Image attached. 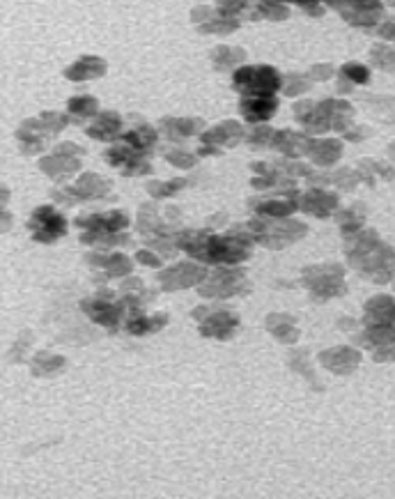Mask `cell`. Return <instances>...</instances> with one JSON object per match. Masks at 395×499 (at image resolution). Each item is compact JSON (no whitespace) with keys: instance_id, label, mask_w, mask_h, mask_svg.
I'll list each match as a JSON object with an SVG mask.
<instances>
[{"instance_id":"1","label":"cell","mask_w":395,"mask_h":499,"mask_svg":"<svg viewBox=\"0 0 395 499\" xmlns=\"http://www.w3.org/2000/svg\"><path fill=\"white\" fill-rule=\"evenodd\" d=\"M251 231L242 233L235 228L227 235H214L210 231H184L175 237V246L207 265H237L251 256Z\"/></svg>"},{"instance_id":"2","label":"cell","mask_w":395,"mask_h":499,"mask_svg":"<svg viewBox=\"0 0 395 499\" xmlns=\"http://www.w3.org/2000/svg\"><path fill=\"white\" fill-rule=\"evenodd\" d=\"M345 251L349 263L359 269V274L368 276L375 283H386L395 272V253L379 242L375 231H356L347 235Z\"/></svg>"},{"instance_id":"3","label":"cell","mask_w":395,"mask_h":499,"mask_svg":"<svg viewBox=\"0 0 395 499\" xmlns=\"http://www.w3.org/2000/svg\"><path fill=\"white\" fill-rule=\"evenodd\" d=\"M232 81L244 97H274V92L280 90V74L267 65L239 67L235 69Z\"/></svg>"},{"instance_id":"4","label":"cell","mask_w":395,"mask_h":499,"mask_svg":"<svg viewBox=\"0 0 395 499\" xmlns=\"http://www.w3.org/2000/svg\"><path fill=\"white\" fill-rule=\"evenodd\" d=\"M248 231H251V235L255 237V240L260 244H265L269 248H280L285 246L289 242L299 240V237H304L306 233V226L299 223V221H280V223H274L269 221L267 216H255V219L248 223Z\"/></svg>"},{"instance_id":"5","label":"cell","mask_w":395,"mask_h":499,"mask_svg":"<svg viewBox=\"0 0 395 499\" xmlns=\"http://www.w3.org/2000/svg\"><path fill=\"white\" fill-rule=\"evenodd\" d=\"M76 226L83 228L81 242L97 246L101 240H106L111 235H118L120 231L129 226V216L124 212H108V214H90V216H78Z\"/></svg>"},{"instance_id":"6","label":"cell","mask_w":395,"mask_h":499,"mask_svg":"<svg viewBox=\"0 0 395 499\" xmlns=\"http://www.w3.org/2000/svg\"><path fill=\"white\" fill-rule=\"evenodd\" d=\"M342 267L338 265H319L304 269V283L317 299H329L345 295V281H342Z\"/></svg>"},{"instance_id":"7","label":"cell","mask_w":395,"mask_h":499,"mask_svg":"<svg viewBox=\"0 0 395 499\" xmlns=\"http://www.w3.org/2000/svg\"><path fill=\"white\" fill-rule=\"evenodd\" d=\"M28 231L33 233L35 242L53 244L56 240H60V237L67 233V221L58 210L44 205V207H37V210L30 214Z\"/></svg>"},{"instance_id":"8","label":"cell","mask_w":395,"mask_h":499,"mask_svg":"<svg viewBox=\"0 0 395 499\" xmlns=\"http://www.w3.org/2000/svg\"><path fill=\"white\" fill-rule=\"evenodd\" d=\"M248 288L246 274L242 269H216L214 274H207L205 283L198 288L202 297H232L244 293Z\"/></svg>"},{"instance_id":"9","label":"cell","mask_w":395,"mask_h":499,"mask_svg":"<svg viewBox=\"0 0 395 499\" xmlns=\"http://www.w3.org/2000/svg\"><path fill=\"white\" fill-rule=\"evenodd\" d=\"M205 278H207V272L193 263H180L170 269H163V272L159 274L163 290H184V288H191L195 283H202Z\"/></svg>"},{"instance_id":"10","label":"cell","mask_w":395,"mask_h":499,"mask_svg":"<svg viewBox=\"0 0 395 499\" xmlns=\"http://www.w3.org/2000/svg\"><path fill=\"white\" fill-rule=\"evenodd\" d=\"M83 311L97 322V325H103V327H116L120 325V320L122 316L127 313V306L122 304H116V301H111V299H103V295L95 297V299H88V301H83Z\"/></svg>"},{"instance_id":"11","label":"cell","mask_w":395,"mask_h":499,"mask_svg":"<svg viewBox=\"0 0 395 499\" xmlns=\"http://www.w3.org/2000/svg\"><path fill=\"white\" fill-rule=\"evenodd\" d=\"M331 7L338 9H352V12H342L352 26L361 28H372L379 24L384 5L381 3H331Z\"/></svg>"},{"instance_id":"12","label":"cell","mask_w":395,"mask_h":499,"mask_svg":"<svg viewBox=\"0 0 395 499\" xmlns=\"http://www.w3.org/2000/svg\"><path fill=\"white\" fill-rule=\"evenodd\" d=\"M395 325V301L389 295L372 297L366 304V316H363V327H384Z\"/></svg>"},{"instance_id":"13","label":"cell","mask_w":395,"mask_h":499,"mask_svg":"<svg viewBox=\"0 0 395 499\" xmlns=\"http://www.w3.org/2000/svg\"><path fill=\"white\" fill-rule=\"evenodd\" d=\"M239 325V318L230 311H216V313L202 318V325H200V334L202 336H212V338H230Z\"/></svg>"},{"instance_id":"14","label":"cell","mask_w":395,"mask_h":499,"mask_svg":"<svg viewBox=\"0 0 395 499\" xmlns=\"http://www.w3.org/2000/svg\"><path fill=\"white\" fill-rule=\"evenodd\" d=\"M239 111H242L246 122L260 124L269 120L278 111V99L276 97H244Z\"/></svg>"},{"instance_id":"15","label":"cell","mask_w":395,"mask_h":499,"mask_svg":"<svg viewBox=\"0 0 395 499\" xmlns=\"http://www.w3.org/2000/svg\"><path fill=\"white\" fill-rule=\"evenodd\" d=\"M274 148H278L283 154H287V159H297V157H304V154H310V150H313V141L304 136V133H297V131H278Z\"/></svg>"},{"instance_id":"16","label":"cell","mask_w":395,"mask_h":499,"mask_svg":"<svg viewBox=\"0 0 395 499\" xmlns=\"http://www.w3.org/2000/svg\"><path fill=\"white\" fill-rule=\"evenodd\" d=\"M244 138V129L239 122H221L218 127L210 129L207 133H202V143L205 145H212V148H216V145H223V148H232V145H237L239 141Z\"/></svg>"},{"instance_id":"17","label":"cell","mask_w":395,"mask_h":499,"mask_svg":"<svg viewBox=\"0 0 395 499\" xmlns=\"http://www.w3.org/2000/svg\"><path fill=\"white\" fill-rule=\"evenodd\" d=\"M299 207L315 216H329V212L338 207V196L324 191H308L299 198Z\"/></svg>"},{"instance_id":"18","label":"cell","mask_w":395,"mask_h":499,"mask_svg":"<svg viewBox=\"0 0 395 499\" xmlns=\"http://www.w3.org/2000/svg\"><path fill=\"white\" fill-rule=\"evenodd\" d=\"M317 109H319L322 113H324L329 122H334L331 127H336V129H340V131L347 127L349 120H352V116H354V109H352L347 101H338V99H327V101H322V104H317Z\"/></svg>"},{"instance_id":"19","label":"cell","mask_w":395,"mask_h":499,"mask_svg":"<svg viewBox=\"0 0 395 499\" xmlns=\"http://www.w3.org/2000/svg\"><path fill=\"white\" fill-rule=\"evenodd\" d=\"M120 129H122V120L118 113H101L97 122L88 127V136L97 141H113L118 138Z\"/></svg>"},{"instance_id":"20","label":"cell","mask_w":395,"mask_h":499,"mask_svg":"<svg viewBox=\"0 0 395 499\" xmlns=\"http://www.w3.org/2000/svg\"><path fill=\"white\" fill-rule=\"evenodd\" d=\"M103 71H106V62H103L101 58L88 56V58H81L78 62H74V65L65 71V76L71 81H86V79L101 76Z\"/></svg>"},{"instance_id":"21","label":"cell","mask_w":395,"mask_h":499,"mask_svg":"<svg viewBox=\"0 0 395 499\" xmlns=\"http://www.w3.org/2000/svg\"><path fill=\"white\" fill-rule=\"evenodd\" d=\"M120 141L129 145L131 150H136L138 154H148L154 148V143H157V131L148 127V124H140V127H133L131 131L124 133Z\"/></svg>"},{"instance_id":"22","label":"cell","mask_w":395,"mask_h":499,"mask_svg":"<svg viewBox=\"0 0 395 499\" xmlns=\"http://www.w3.org/2000/svg\"><path fill=\"white\" fill-rule=\"evenodd\" d=\"M78 198L81 201H88V198H106V193L111 189V182L101 180L99 175L95 173H86L83 178L78 180V184L74 186Z\"/></svg>"},{"instance_id":"23","label":"cell","mask_w":395,"mask_h":499,"mask_svg":"<svg viewBox=\"0 0 395 499\" xmlns=\"http://www.w3.org/2000/svg\"><path fill=\"white\" fill-rule=\"evenodd\" d=\"M92 265L99 269H106L108 276H127L131 272V260L122 253H108V256H90L88 258Z\"/></svg>"},{"instance_id":"24","label":"cell","mask_w":395,"mask_h":499,"mask_svg":"<svg viewBox=\"0 0 395 499\" xmlns=\"http://www.w3.org/2000/svg\"><path fill=\"white\" fill-rule=\"evenodd\" d=\"M342 152V143L336 138H327V141H315L313 150H310V159L319 166H331L340 159Z\"/></svg>"},{"instance_id":"25","label":"cell","mask_w":395,"mask_h":499,"mask_svg":"<svg viewBox=\"0 0 395 499\" xmlns=\"http://www.w3.org/2000/svg\"><path fill=\"white\" fill-rule=\"evenodd\" d=\"M41 171H44L51 180H60V178H65V175L69 173H76L78 171V159H67L62 154H56V157H51V159H41Z\"/></svg>"},{"instance_id":"26","label":"cell","mask_w":395,"mask_h":499,"mask_svg":"<svg viewBox=\"0 0 395 499\" xmlns=\"http://www.w3.org/2000/svg\"><path fill=\"white\" fill-rule=\"evenodd\" d=\"M202 127H205L202 120H191V118H184V120H168V118H165L163 120V129L173 141L193 136V133H198Z\"/></svg>"},{"instance_id":"27","label":"cell","mask_w":395,"mask_h":499,"mask_svg":"<svg viewBox=\"0 0 395 499\" xmlns=\"http://www.w3.org/2000/svg\"><path fill=\"white\" fill-rule=\"evenodd\" d=\"M165 322H168V316L165 313H159V316H152V318H131L127 322V331L133 336H145V334H152V331H159L165 327Z\"/></svg>"},{"instance_id":"28","label":"cell","mask_w":395,"mask_h":499,"mask_svg":"<svg viewBox=\"0 0 395 499\" xmlns=\"http://www.w3.org/2000/svg\"><path fill=\"white\" fill-rule=\"evenodd\" d=\"M297 201H267L255 207V214L267 216V219H285V216L297 212Z\"/></svg>"},{"instance_id":"29","label":"cell","mask_w":395,"mask_h":499,"mask_svg":"<svg viewBox=\"0 0 395 499\" xmlns=\"http://www.w3.org/2000/svg\"><path fill=\"white\" fill-rule=\"evenodd\" d=\"M67 111H69L74 118L83 120V118L97 116L99 106H97V99H95V97H74V99H69Z\"/></svg>"},{"instance_id":"30","label":"cell","mask_w":395,"mask_h":499,"mask_svg":"<svg viewBox=\"0 0 395 499\" xmlns=\"http://www.w3.org/2000/svg\"><path fill=\"white\" fill-rule=\"evenodd\" d=\"M366 343L368 346H391L395 343V325H384V327H368L366 329Z\"/></svg>"},{"instance_id":"31","label":"cell","mask_w":395,"mask_h":499,"mask_svg":"<svg viewBox=\"0 0 395 499\" xmlns=\"http://www.w3.org/2000/svg\"><path fill=\"white\" fill-rule=\"evenodd\" d=\"M212 60H214V65H216L218 69L235 67L237 62L244 60V51H232L230 46H216Z\"/></svg>"},{"instance_id":"32","label":"cell","mask_w":395,"mask_h":499,"mask_svg":"<svg viewBox=\"0 0 395 499\" xmlns=\"http://www.w3.org/2000/svg\"><path fill=\"white\" fill-rule=\"evenodd\" d=\"M239 28V21L237 19H223V16H216L210 19L207 24L200 26V33H218V35H225V33H232V30Z\"/></svg>"},{"instance_id":"33","label":"cell","mask_w":395,"mask_h":499,"mask_svg":"<svg viewBox=\"0 0 395 499\" xmlns=\"http://www.w3.org/2000/svg\"><path fill=\"white\" fill-rule=\"evenodd\" d=\"M340 79L347 81V83H356L359 86V83H366L370 79V71H368V67L356 65V62H347L340 71Z\"/></svg>"},{"instance_id":"34","label":"cell","mask_w":395,"mask_h":499,"mask_svg":"<svg viewBox=\"0 0 395 499\" xmlns=\"http://www.w3.org/2000/svg\"><path fill=\"white\" fill-rule=\"evenodd\" d=\"M186 182L184 180H173V182H150L148 184V191L154 196V198H168L178 189H182Z\"/></svg>"},{"instance_id":"35","label":"cell","mask_w":395,"mask_h":499,"mask_svg":"<svg viewBox=\"0 0 395 499\" xmlns=\"http://www.w3.org/2000/svg\"><path fill=\"white\" fill-rule=\"evenodd\" d=\"M276 133L272 127H265V124H260V127H255L251 133H248V143L253 145H274L276 141Z\"/></svg>"},{"instance_id":"36","label":"cell","mask_w":395,"mask_h":499,"mask_svg":"<svg viewBox=\"0 0 395 499\" xmlns=\"http://www.w3.org/2000/svg\"><path fill=\"white\" fill-rule=\"evenodd\" d=\"M372 60L384 69H395V49L389 46H375L372 49Z\"/></svg>"},{"instance_id":"37","label":"cell","mask_w":395,"mask_h":499,"mask_svg":"<svg viewBox=\"0 0 395 499\" xmlns=\"http://www.w3.org/2000/svg\"><path fill=\"white\" fill-rule=\"evenodd\" d=\"M41 127H44L46 133H58L60 129H65L67 124V118L60 116V113H44V116L39 118Z\"/></svg>"},{"instance_id":"38","label":"cell","mask_w":395,"mask_h":499,"mask_svg":"<svg viewBox=\"0 0 395 499\" xmlns=\"http://www.w3.org/2000/svg\"><path fill=\"white\" fill-rule=\"evenodd\" d=\"M361 226H363V216H359L354 212H342L340 228H342V233H345V235H352V233L361 231Z\"/></svg>"},{"instance_id":"39","label":"cell","mask_w":395,"mask_h":499,"mask_svg":"<svg viewBox=\"0 0 395 499\" xmlns=\"http://www.w3.org/2000/svg\"><path fill=\"white\" fill-rule=\"evenodd\" d=\"M257 9L262 12V16H269V19H285L289 14V9L278 3H260Z\"/></svg>"},{"instance_id":"40","label":"cell","mask_w":395,"mask_h":499,"mask_svg":"<svg viewBox=\"0 0 395 499\" xmlns=\"http://www.w3.org/2000/svg\"><path fill=\"white\" fill-rule=\"evenodd\" d=\"M165 157H168V161L173 166H180V168H191V166L195 163L193 154H186V152H168Z\"/></svg>"},{"instance_id":"41","label":"cell","mask_w":395,"mask_h":499,"mask_svg":"<svg viewBox=\"0 0 395 499\" xmlns=\"http://www.w3.org/2000/svg\"><path fill=\"white\" fill-rule=\"evenodd\" d=\"M375 359H377V361H395V343L379 348V350L375 352Z\"/></svg>"},{"instance_id":"42","label":"cell","mask_w":395,"mask_h":499,"mask_svg":"<svg viewBox=\"0 0 395 499\" xmlns=\"http://www.w3.org/2000/svg\"><path fill=\"white\" fill-rule=\"evenodd\" d=\"M136 260H138V263L150 265V267H161V258L152 256L150 251H138V253H136Z\"/></svg>"},{"instance_id":"43","label":"cell","mask_w":395,"mask_h":499,"mask_svg":"<svg viewBox=\"0 0 395 499\" xmlns=\"http://www.w3.org/2000/svg\"><path fill=\"white\" fill-rule=\"evenodd\" d=\"M301 7H304V9H308V14H313V16H319L322 12H324V7H322V5H306V3H301Z\"/></svg>"},{"instance_id":"44","label":"cell","mask_w":395,"mask_h":499,"mask_svg":"<svg viewBox=\"0 0 395 499\" xmlns=\"http://www.w3.org/2000/svg\"><path fill=\"white\" fill-rule=\"evenodd\" d=\"M313 74H315V79H327V76H331V67L324 65V69H322V65H317V69L313 71Z\"/></svg>"}]
</instances>
